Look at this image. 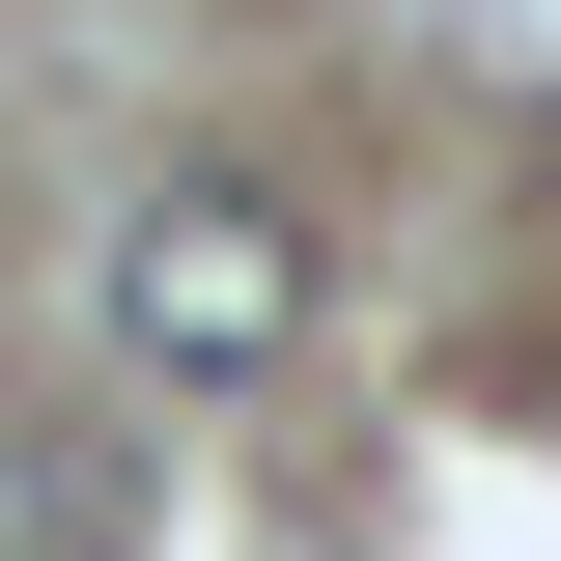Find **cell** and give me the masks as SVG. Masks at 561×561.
I'll list each match as a JSON object with an SVG mask.
<instances>
[{
    "label": "cell",
    "instance_id": "1",
    "mask_svg": "<svg viewBox=\"0 0 561 561\" xmlns=\"http://www.w3.org/2000/svg\"><path fill=\"white\" fill-rule=\"evenodd\" d=\"M113 337L169 365V393H253V365L309 337V225H280L253 169H169V197L113 225Z\"/></svg>",
    "mask_w": 561,
    "mask_h": 561
}]
</instances>
